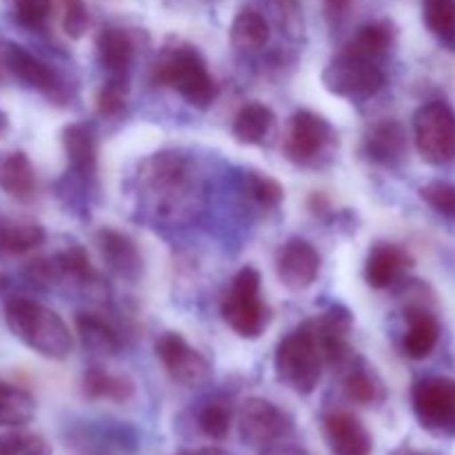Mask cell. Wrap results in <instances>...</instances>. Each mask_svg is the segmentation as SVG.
<instances>
[{
	"mask_svg": "<svg viewBox=\"0 0 455 455\" xmlns=\"http://www.w3.org/2000/svg\"><path fill=\"white\" fill-rule=\"evenodd\" d=\"M269 40V22L256 9H243L231 25V43L240 52H258Z\"/></svg>",
	"mask_w": 455,
	"mask_h": 455,
	"instance_id": "obj_25",
	"label": "cell"
},
{
	"mask_svg": "<svg viewBox=\"0 0 455 455\" xmlns=\"http://www.w3.org/2000/svg\"><path fill=\"white\" fill-rule=\"evenodd\" d=\"M347 398L358 404H371L378 400V385L367 371H351L345 380Z\"/></svg>",
	"mask_w": 455,
	"mask_h": 455,
	"instance_id": "obj_34",
	"label": "cell"
},
{
	"mask_svg": "<svg viewBox=\"0 0 455 455\" xmlns=\"http://www.w3.org/2000/svg\"><path fill=\"white\" fill-rule=\"evenodd\" d=\"M4 123H7V120H4V114H3V111H0V132H3V129H4Z\"/></svg>",
	"mask_w": 455,
	"mask_h": 455,
	"instance_id": "obj_45",
	"label": "cell"
},
{
	"mask_svg": "<svg viewBox=\"0 0 455 455\" xmlns=\"http://www.w3.org/2000/svg\"><path fill=\"white\" fill-rule=\"evenodd\" d=\"M394 44V31L387 22H371V25H364L363 29L355 34V38L347 44L345 52L354 53V56L369 58V60H376V58L385 56L387 52Z\"/></svg>",
	"mask_w": 455,
	"mask_h": 455,
	"instance_id": "obj_27",
	"label": "cell"
},
{
	"mask_svg": "<svg viewBox=\"0 0 455 455\" xmlns=\"http://www.w3.org/2000/svg\"><path fill=\"white\" fill-rule=\"evenodd\" d=\"M323 351L314 324L307 323L289 333L275 349V376L300 395L314 394L323 378Z\"/></svg>",
	"mask_w": 455,
	"mask_h": 455,
	"instance_id": "obj_3",
	"label": "cell"
},
{
	"mask_svg": "<svg viewBox=\"0 0 455 455\" xmlns=\"http://www.w3.org/2000/svg\"><path fill=\"white\" fill-rule=\"evenodd\" d=\"M98 249H100L102 260L116 275L124 280H136L140 275L142 258L129 235L114 229H102L98 234Z\"/></svg>",
	"mask_w": 455,
	"mask_h": 455,
	"instance_id": "obj_14",
	"label": "cell"
},
{
	"mask_svg": "<svg viewBox=\"0 0 455 455\" xmlns=\"http://www.w3.org/2000/svg\"><path fill=\"white\" fill-rule=\"evenodd\" d=\"M138 180L147 209L164 225H189L203 213L207 203L203 182L180 154H154L142 163Z\"/></svg>",
	"mask_w": 455,
	"mask_h": 455,
	"instance_id": "obj_1",
	"label": "cell"
},
{
	"mask_svg": "<svg viewBox=\"0 0 455 455\" xmlns=\"http://www.w3.org/2000/svg\"><path fill=\"white\" fill-rule=\"evenodd\" d=\"M0 455H20V447H18V431L0 435Z\"/></svg>",
	"mask_w": 455,
	"mask_h": 455,
	"instance_id": "obj_42",
	"label": "cell"
},
{
	"mask_svg": "<svg viewBox=\"0 0 455 455\" xmlns=\"http://www.w3.org/2000/svg\"><path fill=\"white\" fill-rule=\"evenodd\" d=\"M0 189L16 200H29L36 194V172L27 154H0Z\"/></svg>",
	"mask_w": 455,
	"mask_h": 455,
	"instance_id": "obj_18",
	"label": "cell"
},
{
	"mask_svg": "<svg viewBox=\"0 0 455 455\" xmlns=\"http://www.w3.org/2000/svg\"><path fill=\"white\" fill-rule=\"evenodd\" d=\"M62 145H65L67 158H69L71 169L80 176H92L96 172V145L83 124H69L62 132Z\"/></svg>",
	"mask_w": 455,
	"mask_h": 455,
	"instance_id": "obj_23",
	"label": "cell"
},
{
	"mask_svg": "<svg viewBox=\"0 0 455 455\" xmlns=\"http://www.w3.org/2000/svg\"><path fill=\"white\" fill-rule=\"evenodd\" d=\"M178 455H234L220 447H203V449H196V451H180Z\"/></svg>",
	"mask_w": 455,
	"mask_h": 455,
	"instance_id": "obj_44",
	"label": "cell"
},
{
	"mask_svg": "<svg viewBox=\"0 0 455 455\" xmlns=\"http://www.w3.org/2000/svg\"><path fill=\"white\" fill-rule=\"evenodd\" d=\"M156 354L169 376L182 387H203L212 378V364L200 351L187 345L180 333H164L156 342Z\"/></svg>",
	"mask_w": 455,
	"mask_h": 455,
	"instance_id": "obj_10",
	"label": "cell"
},
{
	"mask_svg": "<svg viewBox=\"0 0 455 455\" xmlns=\"http://www.w3.org/2000/svg\"><path fill=\"white\" fill-rule=\"evenodd\" d=\"M25 274L31 283L40 284V287H52V284L60 283L65 278L58 258H36L27 265Z\"/></svg>",
	"mask_w": 455,
	"mask_h": 455,
	"instance_id": "obj_36",
	"label": "cell"
},
{
	"mask_svg": "<svg viewBox=\"0 0 455 455\" xmlns=\"http://www.w3.org/2000/svg\"><path fill=\"white\" fill-rule=\"evenodd\" d=\"M320 271V256L311 243L291 238L275 256V274L289 291H305L315 283Z\"/></svg>",
	"mask_w": 455,
	"mask_h": 455,
	"instance_id": "obj_12",
	"label": "cell"
},
{
	"mask_svg": "<svg viewBox=\"0 0 455 455\" xmlns=\"http://www.w3.org/2000/svg\"><path fill=\"white\" fill-rule=\"evenodd\" d=\"M36 400L29 391L0 380V427H25L34 420Z\"/></svg>",
	"mask_w": 455,
	"mask_h": 455,
	"instance_id": "obj_24",
	"label": "cell"
},
{
	"mask_svg": "<svg viewBox=\"0 0 455 455\" xmlns=\"http://www.w3.org/2000/svg\"><path fill=\"white\" fill-rule=\"evenodd\" d=\"M4 62H7V69L20 83H25L27 87L40 89V92H53L58 87L56 71L47 62H43L34 53L27 52V49L18 47V44H7V49H4Z\"/></svg>",
	"mask_w": 455,
	"mask_h": 455,
	"instance_id": "obj_16",
	"label": "cell"
},
{
	"mask_svg": "<svg viewBox=\"0 0 455 455\" xmlns=\"http://www.w3.org/2000/svg\"><path fill=\"white\" fill-rule=\"evenodd\" d=\"M351 0H324V7H327V13L329 18H333V20H338V18H342L347 13V9H349Z\"/></svg>",
	"mask_w": 455,
	"mask_h": 455,
	"instance_id": "obj_43",
	"label": "cell"
},
{
	"mask_svg": "<svg viewBox=\"0 0 455 455\" xmlns=\"http://www.w3.org/2000/svg\"><path fill=\"white\" fill-rule=\"evenodd\" d=\"M324 438L333 455H371L373 440L363 422L347 411L324 418Z\"/></svg>",
	"mask_w": 455,
	"mask_h": 455,
	"instance_id": "obj_13",
	"label": "cell"
},
{
	"mask_svg": "<svg viewBox=\"0 0 455 455\" xmlns=\"http://www.w3.org/2000/svg\"><path fill=\"white\" fill-rule=\"evenodd\" d=\"M411 400L422 429L440 438H455V380L425 378L413 387Z\"/></svg>",
	"mask_w": 455,
	"mask_h": 455,
	"instance_id": "obj_7",
	"label": "cell"
},
{
	"mask_svg": "<svg viewBox=\"0 0 455 455\" xmlns=\"http://www.w3.org/2000/svg\"><path fill=\"white\" fill-rule=\"evenodd\" d=\"M44 238L47 234L36 222H7L0 227V253H7V256L27 253L40 247Z\"/></svg>",
	"mask_w": 455,
	"mask_h": 455,
	"instance_id": "obj_26",
	"label": "cell"
},
{
	"mask_svg": "<svg viewBox=\"0 0 455 455\" xmlns=\"http://www.w3.org/2000/svg\"><path fill=\"white\" fill-rule=\"evenodd\" d=\"M154 83L173 87L189 105L207 109L216 100V83L194 47H178L154 67Z\"/></svg>",
	"mask_w": 455,
	"mask_h": 455,
	"instance_id": "obj_4",
	"label": "cell"
},
{
	"mask_svg": "<svg viewBox=\"0 0 455 455\" xmlns=\"http://www.w3.org/2000/svg\"><path fill=\"white\" fill-rule=\"evenodd\" d=\"M58 262H60V269L65 274V278H74L76 283H96V271L89 265V258L84 253L83 247L74 244V247L65 249V251L58 253Z\"/></svg>",
	"mask_w": 455,
	"mask_h": 455,
	"instance_id": "obj_31",
	"label": "cell"
},
{
	"mask_svg": "<svg viewBox=\"0 0 455 455\" xmlns=\"http://www.w3.org/2000/svg\"><path fill=\"white\" fill-rule=\"evenodd\" d=\"M293 431V420L287 411L265 398H249L240 407V435L251 447H269Z\"/></svg>",
	"mask_w": 455,
	"mask_h": 455,
	"instance_id": "obj_9",
	"label": "cell"
},
{
	"mask_svg": "<svg viewBox=\"0 0 455 455\" xmlns=\"http://www.w3.org/2000/svg\"><path fill=\"white\" fill-rule=\"evenodd\" d=\"M420 196L429 207H434L435 212L443 213L444 218L455 220V185H451V182H429V185L422 187Z\"/></svg>",
	"mask_w": 455,
	"mask_h": 455,
	"instance_id": "obj_32",
	"label": "cell"
},
{
	"mask_svg": "<svg viewBox=\"0 0 455 455\" xmlns=\"http://www.w3.org/2000/svg\"><path fill=\"white\" fill-rule=\"evenodd\" d=\"M18 447H20V455H52V447H49L47 440L36 434L18 431Z\"/></svg>",
	"mask_w": 455,
	"mask_h": 455,
	"instance_id": "obj_40",
	"label": "cell"
},
{
	"mask_svg": "<svg viewBox=\"0 0 455 455\" xmlns=\"http://www.w3.org/2000/svg\"><path fill=\"white\" fill-rule=\"evenodd\" d=\"M4 320L18 340L49 360H65L74 349V338L65 320L49 307L16 296L4 305Z\"/></svg>",
	"mask_w": 455,
	"mask_h": 455,
	"instance_id": "obj_2",
	"label": "cell"
},
{
	"mask_svg": "<svg viewBox=\"0 0 455 455\" xmlns=\"http://www.w3.org/2000/svg\"><path fill=\"white\" fill-rule=\"evenodd\" d=\"M403 455H427V453H403Z\"/></svg>",
	"mask_w": 455,
	"mask_h": 455,
	"instance_id": "obj_46",
	"label": "cell"
},
{
	"mask_svg": "<svg viewBox=\"0 0 455 455\" xmlns=\"http://www.w3.org/2000/svg\"><path fill=\"white\" fill-rule=\"evenodd\" d=\"M247 189L256 203L265 204V207H275L283 200L284 189L275 178L265 176V173L251 172L247 176Z\"/></svg>",
	"mask_w": 455,
	"mask_h": 455,
	"instance_id": "obj_33",
	"label": "cell"
},
{
	"mask_svg": "<svg viewBox=\"0 0 455 455\" xmlns=\"http://www.w3.org/2000/svg\"><path fill=\"white\" fill-rule=\"evenodd\" d=\"M329 140H331V127L327 120L314 111L302 109L293 114L291 124H289L284 154L291 163L309 164L318 158V154H323Z\"/></svg>",
	"mask_w": 455,
	"mask_h": 455,
	"instance_id": "obj_11",
	"label": "cell"
},
{
	"mask_svg": "<svg viewBox=\"0 0 455 455\" xmlns=\"http://www.w3.org/2000/svg\"><path fill=\"white\" fill-rule=\"evenodd\" d=\"M198 425L203 434L212 440H225L231 429V407L222 400H212L200 411Z\"/></svg>",
	"mask_w": 455,
	"mask_h": 455,
	"instance_id": "obj_30",
	"label": "cell"
},
{
	"mask_svg": "<svg viewBox=\"0 0 455 455\" xmlns=\"http://www.w3.org/2000/svg\"><path fill=\"white\" fill-rule=\"evenodd\" d=\"M274 124V114L260 102H249L234 120V138L240 145H260Z\"/></svg>",
	"mask_w": 455,
	"mask_h": 455,
	"instance_id": "obj_21",
	"label": "cell"
},
{
	"mask_svg": "<svg viewBox=\"0 0 455 455\" xmlns=\"http://www.w3.org/2000/svg\"><path fill=\"white\" fill-rule=\"evenodd\" d=\"M124 92L127 89L120 84V80H111V83L102 84V89L96 96V109L98 114L105 118H114L124 109Z\"/></svg>",
	"mask_w": 455,
	"mask_h": 455,
	"instance_id": "obj_37",
	"label": "cell"
},
{
	"mask_svg": "<svg viewBox=\"0 0 455 455\" xmlns=\"http://www.w3.org/2000/svg\"><path fill=\"white\" fill-rule=\"evenodd\" d=\"M278 3L280 13H283V25L287 29L289 36H298V31L302 29L300 25V7H298V0H275Z\"/></svg>",
	"mask_w": 455,
	"mask_h": 455,
	"instance_id": "obj_39",
	"label": "cell"
},
{
	"mask_svg": "<svg viewBox=\"0 0 455 455\" xmlns=\"http://www.w3.org/2000/svg\"><path fill=\"white\" fill-rule=\"evenodd\" d=\"M76 329L87 349L96 351V354L116 355L120 349L118 333L114 331L107 320H102L96 314H78L76 315Z\"/></svg>",
	"mask_w": 455,
	"mask_h": 455,
	"instance_id": "obj_22",
	"label": "cell"
},
{
	"mask_svg": "<svg viewBox=\"0 0 455 455\" xmlns=\"http://www.w3.org/2000/svg\"><path fill=\"white\" fill-rule=\"evenodd\" d=\"M89 25L84 0H62V29L69 38H83Z\"/></svg>",
	"mask_w": 455,
	"mask_h": 455,
	"instance_id": "obj_35",
	"label": "cell"
},
{
	"mask_svg": "<svg viewBox=\"0 0 455 455\" xmlns=\"http://www.w3.org/2000/svg\"><path fill=\"white\" fill-rule=\"evenodd\" d=\"M416 147L429 164L455 163V111L447 102H427L413 116Z\"/></svg>",
	"mask_w": 455,
	"mask_h": 455,
	"instance_id": "obj_6",
	"label": "cell"
},
{
	"mask_svg": "<svg viewBox=\"0 0 455 455\" xmlns=\"http://www.w3.org/2000/svg\"><path fill=\"white\" fill-rule=\"evenodd\" d=\"M222 318L238 336L256 340L269 327L271 311L260 300V274L244 267L231 283V289L222 298Z\"/></svg>",
	"mask_w": 455,
	"mask_h": 455,
	"instance_id": "obj_5",
	"label": "cell"
},
{
	"mask_svg": "<svg viewBox=\"0 0 455 455\" xmlns=\"http://www.w3.org/2000/svg\"><path fill=\"white\" fill-rule=\"evenodd\" d=\"M16 18L27 27H38L52 12V0H13Z\"/></svg>",
	"mask_w": 455,
	"mask_h": 455,
	"instance_id": "obj_38",
	"label": "cell"
},
{
	"mask_svg": "<svg viewBox=\"0 0 455 455\" xmlns=\"http://www.w3.org/2000/svg\"><path fill=\"white\" fill-rule=\"evenodd\" d=\"M413 265L411 256L395 244H378L367 258L364 278L373 289H389Z\"/></svg>",
	"mask_w": 455,
	"mask_h": 455,
	"instance_id": "obj_15",
	"label": "cell"
},
{
	"mask_svg": "<svg viewBox=\"0 0 455 455\" xmlns=\"http://www.w3.org/2000/svg\"><path fill=\"white\" fill-rule=\"evenodd\" d=\"M262 455H309L305 451V449L296 447V444H287V443H275V444H269V447H265V451Z\"/></svg>",
	"mask_w": 455,
	"mask_h": 455,
	"instance_id": "obj_41",
	"label": "cell"
},
{
	"mask_svg": "<svg viewBox=\"0 0 455 455\" xmlns=\"http://www.w3.org/2000/svg\"><path fill=\"white\" fill-rule=\"evenodd\" d=\"M440 338V324L431 311L413 307L407 311V333H404V354L413 360H425L435 349Z\"/></svg>",
	"mask_w": 455,
	"mask_h": 455,
	"instance_id": "obj_17",
	"label": "cell"
},
{
	"mask_svg": "<svg viewBox=\"0 0 455 455\" xmlns=\"http://www.w3.org/2000/svg\"><path fill=\"white\" fill-rule=\"evenodd\" d=\"M84 394L92 400H111V403H124L133 395V385L127 378L111 376V373L92 369L84 376Z\"/></svg>",
	"mask_w": 455,
	"mask_h": 455,
	"instance_id": "obj_28",
	"label": "cell"
},
{
	"mask_svg": "<svg viewBox=\"0 0 455 455\" xmlns=\"http://www.w3.org/2000/svg\"><path fill=\"white\" fill-rule=\"evenodd\" d=\"M425 22L449 52H455V0H425Z\"/></svg>",
	"mask_w": 455,
	"mask_h": 455,
	"instance_id": "obj_29",
	"label": "cell"
},
{
	"mask_svg": "<svg viewBox=\"0 0 455 455\" xmlns=\"http://www.w3.org/2000/svg\"><path fill=\"white\" fill-rule=\"evenodd\" d=\"M324 87L336 96L347 98H367L380 92L385 87V71L376 65V60L354 56L349 52H342L333 58L323 74Z\"/></svg>",
	"mask_w": 455,
	"mask_h": 455,
	"instance_id": "obj_8",
	"label": "cell"
},
{
	"mask_svg": "<svg viewBox=\"0 0 455 455\" xmlns=\"http://www.w3.org/2000/svg\"><path fill=\"white\" fill-rule=\"evenodd\" d=\"M364 145L371 160L380 164H395L407 151V132L398 120H385L371 127Z\"/></svg>",
	"mask_w": 455,
	"mask_h": 455,
	"instance_id": "obj_19",
	"label": "cell"
},
{
	"mask_svg": "<svg viewBox=\"0 0 455 455\" xmlns=\"http://www.w3.org/2000/svg\"><path fill=\"white\" fill-rule=\"evenodd\" d=\"M98 58L100 65L111 74H124L127 67L132 65L133 58V43L127 36V31L116 29V27H107L98 34L96 38Z\"/></svg>",
	"mask_w": 455,
	"mask_h": 455,
	"instance_id": "obj_20",
	"label": "cell"
}]
</instances>
